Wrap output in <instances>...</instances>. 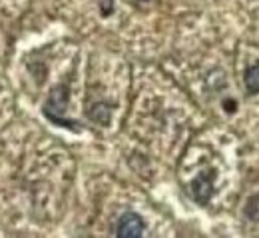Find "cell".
<instances>
[{
    "label": "cell",
    "instance_id": "3",
    "mask_svg": "<svg viewBox=\"0 0 259 238\" xmlns=\"http://www.w3.org/2000/svg\"><path fill=\"white\" fill-rule=\"evenodd\" d=\"M144 230H146V222L144 218L138 214V212H124L120 218H118V224H116V236L120 238H140L144 236Z\"/></svg>",
    "mask_w": 259,
    "mask_h": 238
},
{
    "label": "cell",
    "instance_id": "5",
    "mask_svg": "<svg viewBox=\"0 0 259 238\" xmlns=\"http://www.w3.org/2000/svg\"><path fill=\"white\" fill-rule=\"evenodd\" d=\"M243 82L247 94H259V62L245 68L243 72Z\"/></svg>",
    "mask_w": 259,
    "mask_h": 238
},
{
    "label": "cell",
    "instance_id": "4",
    "mask_svg": "<svg viewBox=\"0 0 259 238\" xmlns=\"http://www.w3.org/2000/svg\"><path fill=\"white\" fill-rule=\"evenodd\" d=\"M88 118L92 122H96L100 126H108L110 124V118H112V106L106 104V102H96L88 108Z\"/></svg>",
    "mask_w": 259,
    "mask_h": 238
},
{
    "label": "cell",
    "instance_id": "1",
    "mask_svg": "<svg viewBox=\"0 0 259 238\" xmlns=\"http://www.w3.org/2000/svg\"><path fill=\"white\" fill-rule=\"evenodd\" d=\"M68 102H70V88H68V84H58V86H54L50 90L48 98H46L44 106H42V112L56 126H64V128H70L74 132H80V128H82L80 122L66 118Z\"/></svg>",
    "mask_w": 259,
    "mask_h": 238
},
{
    "label": "cell",
    "instance_id": "8",
    "mask_svg": "<svg viewBox=\"0 0 259 238\" xmlns=\"http://www.w3.org/2000/svg\"><path fill=\"white\" fill-rule=\"evenodd\" d=\"M140 2H150V0H140Z\"/></svg>",
    "mask_w": 259,
    "mask_h": 238
},
{
    "label": "cell",
    "instance_id": "7",
    "mask_svg": "<svg viewBox=\"0 0 259 238\" xmlns=\"http://www.w3.org/2000/svg\"><path fill=\"white\" fill-rule=\"evenodd\" d=\"M108 4H104V8H102V14H110L112 12V0H106Z\"/></svg>",
    "mask_w": 259,
    "mask_h": 238
},
{
    "label": "cell",
    "instance_id": "6",
    "mask_svg": "<svg viewBox=\"0 0 259 238\" xmlns=\"http://www.w3.org/2000/svg\"><path fill=\"white\" fill-rule=\"evenodd\" d=\"M243 214L247 220L259 222V194H253L251 198H247V202L243 206Z\"/></svg>",
    "mask_w": 259,
    "mask_h": 238
},
{
    "label": "cell",
    "instance_id": "2",
    "mask_svg": "<svg viewBox=\"0 0 259 238\" xmlns=\"http://www.w3.org/2000/svg\"><path fill=\"white\" fill-rule=\"evenodd\" d=\"M215 168H207L203 172H199L194 180L190 182V192H192V198L199 206H205L209 204L211 196H213V190H215Z\"/></svg>",
    "mask_w": 259,
    "mask_h": 238
}]
</instances>
